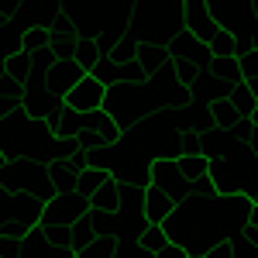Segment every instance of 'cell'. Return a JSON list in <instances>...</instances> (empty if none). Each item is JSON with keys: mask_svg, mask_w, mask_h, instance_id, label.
I'll return each instance as SVG.
<instances>
[{"mask_svg": "<svg viewBox=\"0 0 258 258\" xmlns=\"http://www.w3.org/2000/svg\"><path fill=\"white\" fill-rule=\"evenodd\" d=\"M52 127L45 120L28 117V110L18 107L7 120H0V152L7 162H45L52 152Z\"/></svg>", "mask_w": 258, "mask_h": 258, "instance_id": "1", "label": "cell"}, {"mask_svg": "<svg viewBox=\"0 0 258 258\" xmlns=\"http://www.w3.org/2000/svg\"><path fill=\"white\" fill-rule=\"evenodd\" d=\"M103 114L114 120L124 131H135L148 114H162V100L155 93V86H127V83H117L107 90V100H103Z\"/></svg>", "mask_w": 258, "mask_h": 258, "instance_id": "2", "label": "cell"}, {"mask_svg": "<svg viewBox=\"0 0 258 258\" xmlns=\"http://www.w3.org/2000/svg\"><path fill=\"white\" fill-rule=\"evenodd\" d=\"M0 186L7 193L35 197L41 203H52V200L59 197L55 186H52V165H45V162H4Z\"/></svg>", "mask_w": 258, "mask_h": 258, "instance_id": "3", "label": "cell"}, {"mask_svg": "<svg viewBox=\"0 0 258 258\" xmlns=\"http://www.w3.org/2000/svg\"><path fill=\"white\" fill-rule=\"evenodd\" d=\"M86 210H90V200L76 197V193L55 197L52 203H45V214H41V224H38V227L52 241H55V244H66L69 227H73V224H80V220L86 217Z\"/></svg>", "mask_w": 258, "mask_h": 258, "instance_id": "4", "label": "cell"}, {"mask_svg": "<svg viewBox=\"0 0 258 258\" xmlns=\"http://www.w3.org/2000/svg\"><path fill=\"white\" fill-rule=\"evenodd\" d=\"M210 14L220 24V31L234 35L238 41H251L258 38V18H255V7L251 4H224V0H214L210 4Z\"/></svg>", "mask_w": 258, "mask_h": 258, "instance_id": "5", "label": "cell"}, {"mask_svg": "<svg viewBox=\"0 0 258 258\" xmlns=\"http://www.w3.org/2000/svg\"><path fill=\"white\" fill-rule=\"evenodd\" d=\"M117 141H120V127L103 110L83 114V131H80V138H76L83 155H107Z\"/></svg>", "mask_w": 258, "mask_h": 258, "instance_id": "6", "label": "cell"}, {"mask_svg": "<svg viewBox=\"0 0 258 258\" xmlns=\"http://www.w3.org/2000/svg\"><path fill=\"white\" fill-rule=\"evenodd\" d=\"M148 186L162 189L176 207H179V203H186L189 193H193V186H189L186 176L179 172V162L176 159H155V162H152V169H148Z\"/></svg>", "mask_w": 258, "mask_h": 258, "instance_id": "7", "label": "cell"}, {"mask_svg": "<svg viewBox=\"0 0 258 258\" xmlns=\"http://www.w3.org/2000/svg\"><path fill=\"white\" fill-rule=\"evenodd\" d=\"M21 107L28 110V117L45 120V124H48V117L62 107V100L52 97V90H48V83H45V80L28 76V83L21 86Z\"/></svg>", "mask_w": 258, "mask_h": 258, "instance_id": "8", "label": "cell"}, {"mask_svg": "<svg viewBox=\"0 0 258 258\" xmlns=\"http://www.w3.org/2000/svg\"><path fill=\"white\" fill-rule=\"evenodd\" d=\"M103 100H107V86L97 80V76H83L69 93H66V107L69 110H76V114H97V110H103Z\"/></svg>", "mask_w": 258, "mask_h": 258, "instance_id": "9", "label": "cell"}, {"mask_svg": "<svg viewBox=\"0 0 258 258\" xmlns=\"http://www.w3.org/2000/svg\"><path fill=\"white\" fill-rule=\"evenodd\" d=\"M182 11H186V31L210 48V41L220 35V24L214 21V14H210V4L189 0V4H182Z\"/></svg>", "mask_w": 258, "mask_h": 258, "instance_id": "10", "label": "cell"}, {"mask_svg": "<svg viewBox=\"0 0 258 258\" xmlns=\"http://www.w3.org/2000/svg\"><path fill=\"white\" fill-rule=\"evenodd\" d=\"M169 55H179V59H189L193 66H200V73H210L214 69V55H210V48L197 41L189 31H182L176 38L169 41Z\"/></svg>", "mask_w": 258, "mask_h": 258, "instance_id": "11", "label": "cell"}, {"mask_svg": "<svg viewBox=\"0 0 258 258\" xmlns=\"http://www.w3.org/2000/svg\"><path fill=\"white\" fill-rule=\"evenodd\" d=\"M176 214V203L165 197L162 189H155V186H148L145 189V224L148 227H165V220Z\"/></svg>", "mask_w": 258, "mask_h": 258, "instance_id": "12", "label": "cell"}, {"mask_svg": "<svg viewBox=\"0 0 258 258\" xmlns=\"http://www.w3.org/2000/svg\"><path fill=\"white\" fill-rule=\"evenodd\" d=\"M86 73H83L76 62H59L48 76H45V83H48V90H52V97H59V100H66V93L76 86V83L83 80Z\"/></svg>", "mask_w": 258, "mask_h": 258, "instance_id": "13", "label": "cell"}, {"mask_svg": "<svg viewBox=\"0 0 258 258\" xmlns=\"http://www.w3.org/2000/svg\"><path fill=\"white\" fill-rule=\"evenodd\" d=\"M48 127H52V135L59 141H76L83 131V114H76V110H69L66 103H62L59 110L48 117Z\"/></svg>", "mask_w": 258, "mask_h": 258, "instance_id": "14", "label": "cell"}, {"mask_svg": "<svg viewBox=\"0 0 258 258\" xmlns=\"http://www.w3.org/2000/svg\"><path fill=\"white\" fill-rule=\"evenodd\" d=\"M169 59H172V55H169V48H162V45H148V41H141L138 45V66L141 69H145V76H148V80H152V76H159L162 69H165V66H169Z\"/></svg>", "mask_w": 258, "mask_h": 258, "instance_id": "15", "label": "cell"}, {"mask_svg": "<svg viewBox=\"0 0 258 258\" xmlns=\"http://www.w3.org/2000/svg\"><path fill=\"white\" fill-rule=\"evenodd\" d=\"M117 203H120V182L114 179V172H110V179H103L100 189L93 193L90 207L100 210V214H117Z\"/></svg>", "mask_w": 258, "mask_h": 258, "instance_id": "16", "label": "cell"}, {"mask_svg": "<svg viewBox=\"0 0 258 258\" xmlns=\"http://www.w3.org/2000/svg\"><path fill=\"white\" fill-rule=\"evenodd\" d=\"M207 120H210V127H217V131H234V124L244 120L231 107V100H214V103H207Z\"/></svg>", "mask_w": 258, "mask_h": 258, "instance_id": "17", "label": "cell"}, {"mask_svg": "<svg viewBox=\"0 0 258 258\" xmlns=\"http://www.w3.org/2000/svg\"><path fill=\"white\" fill-rule=\"evenodd\" d=\"M189 93H193L197 100H203V107H207V103H214V100H227L231 90H227L214 73H200V80L193 83V90H189Z\"/></svg>", "mask_w": 258, "mask_h": 258, "instance_id": "18", "label": "cell"}, {"mask_svg": "<svg viewBox=\"0 0 258 258\" xmlns=\"http://www.w3.org/2000/svg\"><path fill=\"white\" fill-rule=\"evenodd\" d=\"M227 100H231V107L238 110L244 120H251L255 117V110H258V97L251 93V86L248 83H241V86H234L231 93H227Z\"/></svg>", "mask_w": 258, "mask_h": 258, "instance_id": "19", "label": "cell"}, {"mask_svg": "<svg viewBox=\"0 0 258 258\" xmlns=\"http://www.w3.org/2000/svg\"><path fill=\"white\" fill-rule=\"evenodd\" d=\"M80 165L76 162H66V165H52V186H55V193L66 197V193H73L76 189V179H80Z\"/></svg>", "mask_w": 258, "mask_h": 258, "instance_id": "20", "label": "cell"}, {"mask_svg": "<svg viewBox=\"0 0 258 258\" xmlns=\"http://www.w3.org/2000/svg\"><path fill=\"white\" fill-rule=\"evenodd\" d=\"M179 162V172L186 176V182L189 186H197V182H203V179H210V162L203 159V155H186V159H176Z\"/></svg>", "mask_w": 258, "mask_h": 258, "instance_id": "21", "label": "cell"}, {"mask_svg": "<svg viewBox=\"0 0 258 258\" xmlns=\"http://www.w3.org/2000/svg\"><path fill=\"white\" fill-rule=\"evenodd\" d=\"M103 179H110V169H83L73 193L83 197V200H93V193L100 189V182H103Z\"/></svg>", "mask_w": 258, "mask_h": 258, "instance_id": "22", "label": "cell"}, {"mask_svg": "<svg viewBox=\"0 0 258 258\" xmlns=\"http://www.w3.org/2000/svg\"><path fill=\"white\" fill-rule=\"evenodd\" d=\"M214 76H217L227 90H234L244 83V73H241V62L238 59H214V69H210Z\"/></svg>", "mask_w": 258, "mask_h": 258, "instance_id": "23", "label": "cell"}, {"mask_svg": "<svg viewBox=\"0 0 258 258\" xmlns=\"http://www.w3.org/2000/svg\"><path fill=\"white\" fill-rule=\"evenodd\" d=\"M138 248H141V251H148L152 258L162 255V251L169 248V234H165V227H145L141 238H138Z\"/></svg>", "mask_w": 258, "mask_h": 258, "instance_id": "24", "label": "cell"}, {"mask_svg": "<svg viewBox=\"0 0 258 258\" xmlns=\"http://www.w3.org/2000/svg\"><path fill=\"white\" fill-rule=\"evenodd\" d=\"M169 73H172L176 83H179V86H186V90H193V83L200 80V66H193L189 59H179V55L169 59Z\"/></svg>", "mask_w": 258, "mask_h": 258, "instance_id": "25", "label": "cell"}, {"mask_svg": "<svg viewBox=\"0 0 258 258\" xmlns=\"http://www.w3.org/2000/svg\"><path fill=\"white\" fill-rule=\"evenodd\" d=\"M83 220L93 227V234H97V238H117V220H114V214H100V210L90 207Z\"/></svg>", "mask_w": 258, "mask_h": 258, "instance_id": "26", "label": "cell"}, {"mask_svg": "<svg viewBox=\"0 0 258 258\" xmlns=\"http://www.w3.org/2000/svg\"><path fill=\"white\" fill-rule=\"evenodd\" d=\"M103 59L100 55V48H97V38H80V48H76V66H80L83 73H93L97 69V62Z\"/></svg>", "mask_w": 258, "mask_h": 258, "instance_id": "27", "label": "cell"}, {"mask_svg": "<svg viewBox=\"0 0 258 258\" xmlns=\"http://www.w3.org/2000/svg\"><path fill=\"white\" fill-rule=\"evenodd\" d=\"M4 76L24 86V83H28V76H31V55H24V52L11 55V59L4 62Z\"/></svg>", "mask_w": 258, "mask_h": 258, "instance_id": "28", "label": "cell"}, {"mask_svg": "<svg viewBox=\"0 0 258 258\" xmlns=\"http://www.w3.org/2000/svg\"><path fill=\"white\" fill-rule=\"evenodd\" d=\"M52 38H55V35H52L48 28H31V31H24V35H21V52H24V55H31V52H38V48H48Z\"/></svg>", "mask_w": 258, "mask_h": 258, "instance_id": "29", "label": "cell"}, {"mask_svg": "<svg viewBox=\"0 0 258 258\" xmlns=\"http://www.w3.org/2000/svg\"><path fill=\"white\" fill-rule=\"evenodd\" d=\"M48 48L55 52V59H59V62H73V59H76V48H80V35H55Z\"/></svg>", "mask_w": 258, "mask_h": 258, "instance_id": "30", "label": "cell"}, {"mask_svg": "<svg viewBox=\"0 0 258 258\" xmlns=\"http://www.w3.org/2000/svg\"><path fill=\"white\" fill-rule=\"evenodd\" d=\"M114 251H117V238H97L80 258H114Z\"/></svg>", "mask_w": 258, "mask_h": 258, "instance_id": "31", "label": "cell"}, {"mask_svg": "<svg viewBox=\"0 0 258 258\" xmlns=\"http://www.w3.org/2000/svg\"><path fill=\"white\" fill-rule=\"evenodd\" d=\"M255 135H258L255 120H238V124H234V131H231V138H234V145H238V148H251Z\"/></svg>", "mask_w": 258, "mask_h": 258, "instance_id": "32", "label": "cell"}, {"mask_svg": "<svg viewBox=\"0 0 258 258\" xmlns=\"http://www.w3.org/2000/svg\"><path fill=\"white\" fill-rule=\"evenodd\" d=\"M120 83H127V86H145L148 76H145V69H141L138 62H127V66H120Z\"/></svg>", "mask_w": 258, "mask_h": 258, "instance_id": "33", "label": "cell"}, {"mask_svg": "<svg viewBox=\"0 0 258 258\" xmlns=\"http://www.w3.org/2000/svg\"><path fill=\"white\" fill-rule=\"evenodd\" d=\"M0 258H24V241L0 238Z\"/></svg>", "mask_w": 258, "mask_h": 258, "instance_id": "34", "label": "cell"}, {"mask_svg": "<svg viewBox=\"0 0 258 258\" xmlns=\"http://www.w3.org/2000/svg\"><path fill=\"white\" fill-rule=\"evenodd\" d=\"M114 258H152L148 251H141L135 241H117V251H114Z\"/></svg>", "mask_w": 258, "mask_h": 258, "instance_id": "35", "label": "cell"}, {"mask_svg": "<svg viewBox=\"0 0 258 258\" xmlns=\"http://www.w3.org/2000/svg\"><path fill=\"white\" fill-rule=\"evenodd\" d=\"M207 258H241V255H238V244L234 241H224V244H214Z\"/></svg>", "mask_w": 258, "mask_h": 258, "instance_id": "36", "label": "cell"}, {"mask_svg": "<svg viewBox=\"0 0 258 258\" xmlns=\"http://www.w3.org/2000/svg\"><path fill=\"white\" fill-rule=\"evenodd\" d=\"M244 231H258V207H251V217H248V227Z\"/></svg>", "mask_w": 258, "mask_h": 258, "instance_id": "37", "label": "cell"}, {"mask_svg": "<svg viewBox=\"0 0 258 258\" xmlns=\"http://www.w3.org/2000/svg\"><path fill=\"white\" fill-rule=\"evenodd\" d=\"M251 203H255V207H258V189H255V193H251Z\"/></svg>", "mask_w": 258, "mask_h": 258, "instance_id": "38", "label": "cell"}, {"mask_svg": "<svg viewBox=\"0 0 258 258\" xmlns=\"http://www.w3.org/2000/svg\"><path fill=\"white\" fill-rule=\"evenodd\" d=\"M4 197H7V189H4V186H0V200H4Z\"/></svg>", "mask_w": 258, "mask_h": 258, "instance_id": "39", "label": "cell"}, {"mask_svg": "<svg viewBox=\"0 0 258 258\" xmlns=\"http://www.w3.org/2000/svg\"><path fill=\"white\" fill-rule=\"evenodd\" d=\"M4 162H7V159H4V152H0V169H4Z\"/></svg>", "mask_w": 258, "mask_h": 258, "instance_id": "40", "label": "cell"}]
</instances>
